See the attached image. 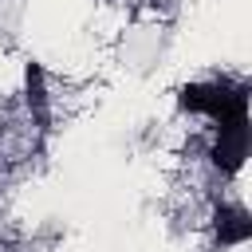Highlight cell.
Masks as SVG:
<instances>
[{"instance_id":"1","label":"cell","mask_w":252,"mask_h":252,"mask_svg":"<svg viewBox=\"0 0 252 252\" xmlns=\"http://www.w3.org/2000/svg\"><path fill=\"white\" fill-rule=\"evenodd\" d=\"M217 232H220V240H228V244L244 240V236L252 232L248 213H244V209H220V213H217Z\"/></svg>"}]
</instances>
